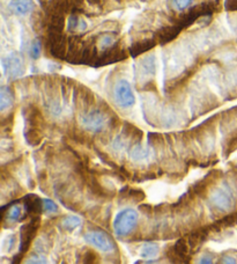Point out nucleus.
<instances>
[{"mask_svg":"<svg viewBox=\"0 0 237 264\" xmlns=\"http://www.w3.org/2000/svg\"><path fill=\"white\" fill-rule=\"evenodd\" d=\"M138 212L133 209H124L117 213L114 220V230L118 237H125L134 230L138 224Z\"/></svg>","mask_w":237,"mask_h":264,"instance_id":"nucleus-1","label":"nucleus"},{"mask_svg":"<svg viewBox=\"0 0 237 264\" xmlns=\"http://www.w3.org/2000/svg\"><path fill=\"white\" fill-rule=\"evenodd\" d=\"M114 96L115 101L117 104L121 108H131L135 103V95L132 89L130 82L127 80H119L115 86L114 89Z\"/></svg>","mask_w":237,"mask_h":264,"instance_id":"nucleus-2","label":"nucleus"},{"mask_svg":"<svg viewBox=\"0 0 237 264\" xmlns=\"http://www.w3.org/2000/svg\"><path fill=\"white\" fill-rule=\"evenodd\" d=\"M84 239L88 245L93 246V247H95L103 253H110L115 248L114 242L110 240L109 235L101 232V231H91V232H87L84 235Z\"/></svg>","mask_w":237,"mask_h":264,"instance_id":"nucleus-3","label":"nucleus"},{"mask_svg":"<svg viewBox=\"0 0 237 264\" xmlns=\"http://www.w3.org/2000/svg\"><path fill=\"white\" fill-rule=\"evenodd\" d=\"M107 116L102 111L100 110H91L88 113H86L81 118L82 125L85 129L89 130L92 132H98L106 126L107 124Z\"/></svg>","mask_w":237,"mask_h":264,"instance_id":"nucleus-4","label":"nucleus"},{"mask_svg":"<svg viewBox=\"0 0 237 264\" xmlns=\"http://www.w3.org/2000/svg\"><path fill=\"white\" fill-rule=\"evenodd\" d=\"M3 68H5L7 75L10 79L21 77L24 73V64L21 57L17 53H10L3 58Z\"/></svg>","mask_w":237,"mask_h":264,"instance_id":"nucleus-5","label":"nucleus"},{"mask_svg":"<svg viewBox=\"0 0 237 264\" xmlns=\"http://www.w3.org/2000/svg\"><path fill=\"white\" fill-rule=\"evenodd\" d=\"M211 202L217 209L224 210V211H226V210L232 208L233 198L227 190L219 189V190H215L214 193L212 194Z\"/></svg>","mask_w":237,"mask_h":264,"instance_id":"nucleus-6","label":"nucleus"},{"mask_svg":"<svg viewBox=\"0 0 237 264\" xmlns=\"http://www.w3.org/2000/svg\"><path fill=\"white\" fill-rule=\"evenodd\" d=\"M37 223L36 222H30L27 225H24L21 230L20 234V246H21V252H26L28 247H29L31 240H33L34 235L36 233V230L38 229Z\"/></svg>","mask_w":237,"mask_h":264,"instance_id":"nucleus-7","label":"nucleus"},{"mask_svg":"<svg viewBox=\"0 0 237 264\" xmlns=\"http://www.w3.org/2000/svg\"><path fill=\"white\" fill-rule=\"evenodd\" d=\"M8 7L13 14L17 16H23L33 10L34 1L33 0H12Z\"/></svg>","mask_w":237,"mask_h":264,"instance_id":"nucleus-8","label":"nucleus"},{"mask_svg":"<svg viewBox=\"0 0 237 264\" xmlns=\"http://www.w3.org/2000/svg\"><path fill=\"white\" fill-rule=\"evenodd\" d=\"M175 258V263L184 264L189 262V248L184 240H179L177 244L174 246V249L171 251V254Z\"/></svg>","mask_w":237,"mask_h":264,"instance_id":"nucleus-9","label":"nucleus"},{"mask_svg":"<svg viewBox=\"0 0 237 264\" xmlns=\"http://www.w3.org/2000/svg\"><path fill=\"white\" fill-rule=\"evenodd\" d=\"M150 155V151L147 146H143L141 144H136L135 146L132 147L130 152V157L134 161H143L147 160Z\"/></svg>","mask_w":237,"mask_h":264,"instance_id":"nucleus-10","label":"nucleus"},{"mask_svg":"<svg viewBox=\"0 0 237 264\" xmlns=\"http://www.w3.org/2000/svg\"><path fill=\"white\" fill-rule=\"evenodd\" d=\"M14 101V97L10 93L9 88L7 87H1V90H0V109L1 111H5L6 109L12 107Z\"/></svg>","mask_w":237,"mask_h":264,"instance_id":"nucleus-11","label":"nucleus"},{"mask_svg":"<svg viewBox=\"0 0 237 264\" xmlns=\"http://www.w3.org/2000/svg\"><path fill=\"white\" fill-rule=\"evenodd\" d=\"M160 248L159 246L155 244H145L142 246V248L140 249V256L142 259H147V260H152L155 259L157 254H159Z\"/></svg>","mask_w":237,"mask_h":264,"instance_id":"nucleus-12","label":"nucleus"},{"mask_svg":"<svg viewBox=\"0 0 237 264\" xmlns=\"http://www.w3.org/2000/svg\"><path fill=\"white\" fill-rule=\"evenodd\" d=\"M67 28L71 31H84L87 29V22L80 17L71 16L67 21Z\"/></svg>","mask_w":237,"mask_h":264,"instance_id":"nucleus-13","label":"nucleus"},{"mask_svg":"<svg viewBox=\"0 0 237 264\" xmlns=\"http://www.w3.org/2000/svg\"><path fill=\"white\" fill-rule=\"evenodd\" d=\"M155 57L149 56L141 60L142 74H154L155 73Z\"/></svg>","mask_w":237,"mask_h":264,"instance_id":"nucleus-14","label":"nucleus"},{"mask_svg":"<svg viewBox=\"0 0 237 264\" xmlns=\"http://www.w3.org/2000/svg\"><path fill=\"white\" fill-rule=\"evenodd\" d=\"M26 208L29 213L34 215H39L41 209H43V201H39L38 197H34V200H27L26 201Z\"/></svg>","mask_w":237,"mask_h":264,"instance_id":"nucleus-15","label":"nucleus"},{"mask_svg":"<svg viewBox=\"0 0 237 264\" xmlns=\"http://www.w3.org/2000/svg\"><path fill=\"white\" fill-rule=\"evenodd\" d=\"M63 226L68 231H73L81 225V219L77 216H68L63 219Z\"/></svg>","mask_w":237,"mask_h":264,"instance_id":"nucleus-16","label":"nucleus"},{"mask_svg":"<svg viewBox=\"0 0 237 264\" xmlns=\"http://www.w3.org/2000/svg\"><path fill=\"white\" fill-rule=\"evenodd\" d=\"M98 263H99L98 255H96L93 251H87L84 253V255H82V261L80 264H98Z\"/></svg>","mask_w":237,"mask_h":264,"instance_id":"nucleus-17","label":"nucleus"},{"mask_svg":"<svg viewBox=\"0 0 237 264\" xmlns=\"http://www.w3.org/2000/svg\"><path fill=\"white\" fill-rule=\"evenodd\" d=\"M195 0H172V7L177 10H184L192 5Z\"/></svg>","mask_w":237,"mask_h":264,"instance_id":"nucleus-18","label":"nucleus"},{"mask_svg":"<svg viewBox=\"0 0 237 264\" xmlns=\"http://www.w3.org/2000/svg\"><path fill=\"white\" fill-rule=\"evenodd\" d=\"M41 51H42V46H41V43H39L38 39H35L33 42V44L30 46V55L33 58H38L39 55H41Z\"/></svg>","mask_w":237,"mask_h":264,"instance_id":"nucleus-19","label":"nucleus"},{"mask_svg":"<svg viewBox=\"0 0 237 264\" xmlns=\"http://www.w3.org/2000/svg\"><path fill=\"white\" fill-rule=\"evenodd\" d=\"M114 44V36L111 35H104L100 39V46H101L102 50H106L107 48H109Z\"/></svg>","mask_w":237,"mask_h":264,"instance_id":"nucleus-20","label":"nucleus"},{"mask_svg":"<svg viewBox=\"0 0 237 264\" xmlns=\"http://www.w3.org/2000/svg\"><path fill=\"white\" fill-rule=\"evenodd\" d=\"M43 209L48 213H53L57 211V204L52 200L46 198V200H43Z\"/></svg>","mask_w":237,"mask_h":264,"instance_id":"nucleus-21","label":"nucleus"},{"mask_svg":"<svg viewBox=\"0 0 237 264\" xmlns=\"http://www.w3.org/2000/svg\"><path fill=\"white\" fill-rule=\"evenodd\" d=\"M21 216V208L19 205H15L13 206V208L9 209L8 211V219L12 220V222H15V220H17L20 218Z\"/></svg>","mask_w":237,"mask_h":264,"instance_id":"nucleus-22","label":"nucleus"},{"mask_svg":"<svg viewBox=\"0 0 237 264\" xmlns=\"http://www.w3.org/2000/svg\"><path fill=\"white\" fill-rule=\"evenodd\" d=\"M24 264H49L45 258L41 255H33L27 260Z\"/></svg>","mask_w":237,"mask_h":264,"instance_id":"nucleus-23","label":"nucleus"},{"mask_svg":"<svg viewBox=\"0 0 237 264\" xmlns=\"http://www.w3.org/2000/svg\"><path fill=\"white\" fill-rule=\"evenodd\" d=\"M198 264H213V259L210 255H204L200 258Z\"/></svg>","mask_w":237,"mask_h":264,"instance_id":"nucleus-24","label":"nucleus"},{"mask_svg":"<svg viewBox=\"0 0 237 264\" xmlns=\"http://www.w3.org/2000/svg\"><path fill=\"white\" fill-rule=\"evenodd\" d=\"M221 262L222 264H237V261L233 256H225Z\"/></svg>","mask_w":237,"mask_h":264,"instance_id":"nucleus-25","label":"nucleus"}]
</instances>
